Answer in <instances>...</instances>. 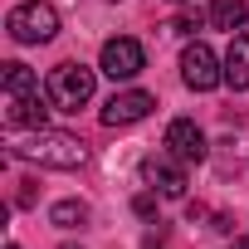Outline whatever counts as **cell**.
Here are the masks:
<instances>
[{
    "label": "cell",
    "mask_w": 249,
    "mask_h": 249,
    "mask_svg": "<svg viewBox=\"0 0 249 249\" xmlns=\"http://www.w3.org/2000/svg\"><path fill=\"white\" fill-rule=\"evenodd\" d=\"M166 152L176 157V161H205V132L196 127L191 117H176L171 127H166Z\"/></svg>",
    "instance_id": "obj_8"
},
{
    "label": "cell",
    "mask_w": 249,
    "mask_h": 249,
    "mask_svg": "<svg viewBox=\"0 0 249 249\" xmlns=\"http://www.w3.org/2000/svg\"><path fill=\"white\" fill-rule=\"evenodd\" d=\"M49 220H54L59 230H83V225H88V205H83V200H59V205L49 210Z\"/></svg>",
    "instance_id": "obj_12"
},
{
    "label": "cell",
    "mask_w": 249,
    "mask_h": 249,
    "mask_svg": "<svg viewBox=\"0 0 249 249\" xmlns=\"http://www.w3.org/2000/svg\"><path fill=\"white\" fill-rule=\"evenodd\" d=\"M181 78H186V88H196V93H210L215 83H225V64L215 59V49L210 44H186V54H181Z\"/></svg>",
    "instance_id": "obj_4"
},
{
    "label": "cell",
    "mask_w": 249,
    "mask_h": 249,
    "mask_svg": "<svg viewBox=\"0 0 249 249\" xmlns=\"http://www.w3.org/2000/svg\"><path fill=\"white\" fill-rule=\"evenodd\" d=\"M15 157H25V161H39V166H54V171H73V166H83V142L73 137V132H49V127H35V137L25 142V147H15Z\"/></svg>",
    "instance_id": "obj_1"
},
{
    "label": "cell",
    "mask_w": 249,
    "mask_h": 249,
    "mask_svg": "<svg viewBox=\"0 0 249 249\" xmlns=\"http://www.w3.org/2000/svg\"><path fill=\"white\" fill-rule=\"evenodd\" d=\"M176 5H181V0H176Z\"/></svg>",
    "instance_id": "obj_19"
},
{
    "label": "cell",
    "mask_w": 249,
    "mask_h": 249,
    "mask_svg": "<svg viewBox=\"0 0 249 249\" xmlns=\"http://www.w3.org/2000/svg\"><path fill=\"white\" fill-rule=\"evenodd\" d=\"M98 69H103L107 78H117V83H127V78H137V73L147 69V54H142V44H137V39L117 35V39H107V44H103Z\"/></svg>",
    "instance_id": "obj_5"
},
{
    "label": "cell",
    "mask_w": 249,
    "mask_h": 249,
    "mask_svg": "<svg viewBox=\"0 0 249 249\" xmlns=\"http://www.w3.org/2000/svg\"><path fill=\"white\" fill-rule=\"evenodd\" d=\"M5 30L15 44H49L59 35V15L54 5H44V0H25V5H15L5 15Z\"/></svg>",
    "instance_id": "obj_3"
},
{
    "label": "cell",
    "mask_w": 249,
    "mask_h": 249,
    "mask_svg": "<svg viewBox=\"0 0 249 249\" xmlns=\"http://www.w3.org/2000/svg\"><path fill=\"white\" fill-rule=\"evenodd\" d=\"M225 83H230V88H249V35H230V49H225Z\"/></svg>",
    "instance_id": "obj_10"
},
{
    "label": "cell",
    "mask_w": 249,
    "mask_h": 249,
    "mask_svg": "<svg viewBox=\"0 0 249 249\" xmlns=\"http://www.w3.org/2000/svg\"><path fill=\"white\" fill-rule=\"evenodd\" d=\"M44 98H49L59 112H78V107L93 98V69H88V64H59V69H49Z\"/></svg>",
    "instance_id": "obj_2"
},
{
    "label": "cell",
    "mask_w": 249,
    "mask_h": 249,
    "mask_svg": "<svg viewBox=\"0 0 249 249\" xmlns=\"http://www.w3.org/2000/svg\"><path fill=\"white\" fill-rule=\"evenodd\" d=\"M230 249H249V239H234V244H230Z\"/></svg>",
    "instance_id": "obj_17"
},
{
    "label": "cell",
    "mask_w": 249,
    "mask_h": 249,
    "mask_svg": "<svg viewBox=\"0 0 249 249\" xmlns=\"http://www.w3.org/2000/svg\"><path fill=\"white\" fill-rule=\"evenodd\" d=\"M152 107H157V98H152V93L127 88V93H112V98L103 103V122H107V127H132V122H142Z\"/></svg>",
    "instance_id": "obj_6"
},
{
    "label": "cell",
    "mask_w": 249,
    "mask_h": 249,
    "mask_svg": "<svg viewBox=\"0 0 249 249\" xmlns=\"http://www.w3.org/2000/svg\"><path fill=\"white\" fill-rule=\"evenodd\" d=\"M15 93H39L35 69H25V64H5V98H15Z\"/></svg>",
    "instance_id": "obj_13"
},
{
    "label": "cell",
    "mask_w": 249,
    "mask_h": 249,
    "mask_svg": "<svg viewBox=\"0 0 249 249\" xmlns=\"http://www.w3.org/2000/svg\"><path fill=\"white\" fill-rule=\"evenodd\" d=\"M44 117H49V107H44L39 93H15V98H5V127H44Z\"/></svg>",
    "instance_id": "obj_9"
},
{
    "label": "cell",
    "mask_w": 249,
    "mask_h": 249,
    "mask_svg": "<svg viewBox=\"0 0 249 249\" xmlns=\"http://www.w3.org/2000/svg\"><path fill=\"white\" fill-rule=\"evenodd\" d=\"M205 20L215 25V30H244V20H249V5L244 0H210V10H205Z\"/></svg>",
    "instance_id": "obj_11"
},
{
    "label": "cell",
    "mask_w": 249,
    "mask_h": 249,
    "mask_svg": "<svg viewBox=\"0 0 249 249\" xmlns=\"http://www.w3.org/2000/svg\"><path fill=\"white\" fill-rule=\"evenodd\" d=\"M132 210H137L142 220H152V215H157V196H137V200H132Z\"/></svg>",
    "instance_id": "obj_14"
},
{
    "label": "cell",
    "mask_w": 249,
    "mask_h": 249,
    "mask_svg": "<svg viewBox=\"0 0 249 249\" xmlns=\"http://www.w3.org/2000/svg\"><path fill=\"white\" fill-rule=\"evenodd\" d=\"M10 249H20V244H10Z\"/></svg>",
    "instance_id": "obj_18"
},
{
    "label": "cell",
    "mask_w": 249,
    "mask_h": 249,
    "mask_svg": "<svg viewBox=\"0 0 249 249\" xmlns=\"http://www.w3.org/2000/svg\"><path fill=\"white\" fill-rule=\"evenodd\" d=\"M20 205H35V181H20Z\"/></svg>",
    "instance_id": "obj_16"
},
{
    "label": "cell",
    "mask_w": 249,
    "mask_h": 249,
    "mask_svg": "<svg viewBox=\"0 0 249 249\" xmlns=\"http://www.w3.org/2000/svg\"><path fill=\"white\" fill-rule=\"evenodd\" d=\"M181 166H186V161H176L171 152H166V157H147V161H142V181L176 200V196H186V171H181Z\"/></svg>",
    "instance_id": "obj_7"
},
{
    "label": "cell",
    "mask_w": 249,
    "mask_h": 249,
    "mask_svg": "<svg viewBox=\"0 0 249 249\" xmlns=\"http://www.w3.org/2000/svg\"><path fill=\"white\" fill-rule=\"evenodd\" d=\"M196 30H200V15H181L176 20V35H196Z\"/></svg>",
    "instance_id": "obj_15"
}]
</instances>
